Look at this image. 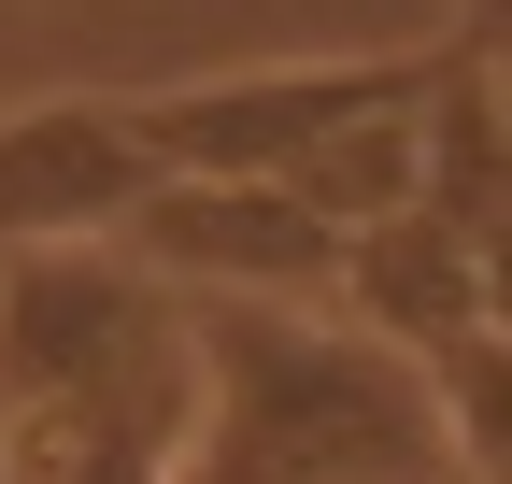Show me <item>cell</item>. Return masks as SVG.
Here are the masks:
<instances>
[{"label": "cell", "instance_id": "8992f818", "mask_svg": "<svg viewBox=\"0 0 512 484\" xmlns=\"http://www.w3.org/2000/svg\"><path fill=\"white\" fill-rule=\"evenodd\" d=\"M157 157L128 143L114 100H29L0 114V257H29V242H114L143 214Z\"/></svg>", "mask_w": 512, "mask_h": 484}, {"label": "cell", "instance_id": "9c48e42d", "mask_svg": "<svg viewBox=\"0 0 512 484\" xmlns=\"http://www.w3.org/2000/svg\"><path fill=\"white\" fill-rule=\"evenodd\" d=\"M470 271H484V328L512 342V200H498V214L470 228Z\"/></svg>", "mask_w": 512, "mask_h": 484}, {"label": "cell", "instance_id": "8fae6325", "mask_svg": "<svg viewBox=\"0 0 512 484\" xmlns=\"http://www.w3.org/2000/svg\"><path fill=\"white\" fill-rule=\"evenodd\" d=\"M484 72H498V114H512V57H484Z\"/></svg>", "mask_w": 512, "mask_h": 484}, {"label": "cell", "instance_id": "ba28073f", "mask_svg": "<svg viewBox=\"0 0 512 484\" xmlns=\"http://www.w3.org/2000/svg\"><path fill=\"white\" fill-rule=\"evenodd\" d=\"M427 399H441V442H456V484H512V342L470 328L427 356Z\"/></svg>", "mask_w": 512, "mask_h": 484}, {"label": "cell", "instance_id": "30bf717a", "mask_svg": "<svg viewBox=\"0 0 512 484\" xmlns=\"http://www.w3.org/2000/svg\"><path fill=\"white\" fill-rule=\"evenodd\" d=\"M456 57H512V0H456Z\"/></svg>", "mask_w": 512, "mask_h": 484}, {"label": "cell", "instance_id": "6da1fadb", "mask_svg": "<svg viewBox=\"0 0 512 484\" xmlns=\"http://www.w3.org/2000/svg\"><path fill=\"white\" fill-rule=\"evenodd\" d=\"M171 484H456L427 356L356 328L342 299L185 285V442Z\"/></svg>", "mask_w": 512, "mask_h": 484}, {"label": "cell", "instance_id": "277c9868", "mask_svg": "<svg viewBox=\"0 0 512 484\" xmlns=\"http://www.w3.org/2000/svg\"><path fill=\"white\" fill-rule=\"evenodd\" d=\"M128 257H143L171 299L185 285H242V299H328L342 285V228L313 214L299 186L271 171H157L143 214L114 228Z\"/></svg>", "mask_w": 512, "mask_h": 484}, {"label": "cell", "instance_id": "5b68a950", "mask_svg": "<svg viewBox=\"0 0 512 484\" xmlns=\"http://www.w3.org/2000/svg\"><path fill=\"white\" fill-rule=\"evenodd\" d=\"M185 442V328L100 385H57L0 413V484H171Z\"/></svg>", "mask_w": 512, "mask_h": 484}, {"label": "cell", "instance_id": "52a82bcc", "mask_svg": "<svg viewBox=\"0 0 512 484\" xmlns=\"http://www.w3.org/2000/svg\"><path fill=\"white\" fill-rule=\"evenodd\" d=\"M342 314L356 328H384L399 356H441V342H470L484 328V271H470V228L456 214H427V200H399V214H370L356 242H342Z\"/></svg>", "mask_w": 512, "mask_h": 484}, {"label": "cell", "instance_id": "3957f363", "mask_svg": "<svg viewBox=\"0 0 512 484\" xmlns=\"http://www.w3.org/2000/svg\"><path fill=\"white\" fill-rule=\"evenodd\" d=\"M171 328H185V299L128 242H29V257H0V413L100 385L128 356H157Z\"/></svg>", "mask_w": 512, "mask_h": 484}, {"label": "cell", "instance_id": "7a4b0ae2", "mask_svg": "<svg viewBox=\"0 0 512 484\" xmlns=\"http://www.w3.org/2000/svg\"><path fill=\"white\" fill-rule=\"evenodd\" d=\"M441 72L427 57H271V72H200V86H128V143H143L157 171H299L313 143L342 129V114L370 100H413Z\"/></svg>", "mask_w": 512, "mask_h": 484}]
</instances>
